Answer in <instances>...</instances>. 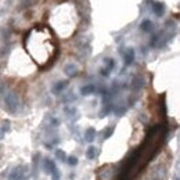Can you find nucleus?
<instances>
[{
	"label": "nucleus",
	"instance_id": "1",
	"mask_svg": "<svg viewBox=\"0 0 180 180\" xmlns=\"http://www.w3.org/2000/svg\"><path fill=\"white\" fill-rule=\"evenodd\" d=\"M45 168H46L47 172L51 175V179L53 180H60V172H58V169H57V166H55L54 162L50 161V159H46Z\"/></svg>",
	"mask_w": 180,
	"mask_h": 180
},
{
	"label": "nucleus",
	"instance_id": "2",
	"mask_svg": "<svg viewBox=\"0 0 180 180\" xmlns=\"http://www.w3.org/2000/svg\"><path fill=\"white\" fill-rule=\"evenodd\" d=\"M165 175H166V170H165V168L162 166H157L152 169V175L151 178L154 180H164L165 179Z\"/></svg>",
	"mask_w": 180,
	"mask_h": 180
},
{
	"label": "nucleus",
	"instance_id": "3",
	"mask_svg": "<svg viewBox=\"0 0 180 180\" xmlns=\"http://www.w3.org/2000/svg\"><path fill=\"white\" fill-rule=\"evenodd\" d=\"M24 178H25V170H24V168H17L10 175V180H22Z\"/></svg>",
	"mask_w": 180,
	"mask_h": 180
},
{
	"label": "nucleus",
	"instance_id": "4",
	"mask_svg": "<svg viewBox=\"0 0 180 180\" xmlns=\"http://www.w3.org/2000/svg\"><path fill=\"white\" fill-rule=\"evenodd\" d=\"M6 104H7L11 110H14V108L18 105V100H17L15 94H8V96L6 97Z\"/></svg>",
	"mask_w": 180,
	"mask_h": 180
},
{
	"label": "nucleus",
	"instance_id": "5",
	"mask_svg": "<svg viewBox=\"0 0 180 180\" xmlns=\"http://www.w3.org/2000/svg\"><path fill=\"white\" fill-rule=\"evenodd\" d=\"M151 7H152V11H154V13L157 14L158 17H161V15H162V13H164V4H162V3L152 2Z\"/></svg>",
	"mask_w": 180,
	"mask_h": 180
},
{
	"label": "nucleus",
	"instance_id": "6",
	"mask_svg": "<svg viewBox=\"0 0 180 180\" xmlns=\"http://www.w3.org/2000/svg\"><path fill=\"white\" fill-rule=\"evenodd\" d=\"M94 137H96V130H94L93 128L87 129L86 133H85V138H86V141H93Z\"/></svg>",
	"mask_w": 180,
	"mask_h": 180
},
{
	"label": "nucleus",
	"instance_id": "7",
	"mask_svg": "<svg viewBox=\"0 0 180 180\" xmlns=\"http://www.w3.org/2000/svg\"><path fill=\"white\" fill-rule=\"evenodd\" d=\"M152 22L150 21V20H146V21L141 22V29H143L144 32H151L152 31Z\"/></svg>",
	"mask_w": 180,
	"mask_h": 180
},
{
	"label": "nucleus",
	"instance_id": "8",
	"mask_svg": "<svg viewBox=\"0 0 180 180\" xmlns=\"http://www.w3.org/2000/svg\"><path fill=\"white\" fill-rule=\"evenodd\" d=\"M96 155H97V148H96V147H89L87 151H86V157L89 159H94V158H96Z\"/></svg>",
	"mask_w": 180,
	"mask_h": 180
},
{
	"label": "nucleus",
	"instance_id": "9",
	"mask_svg": "<svg viewBox=\"0 0 180 180\" xmlns=\"http://www.w3.org/2000/svg\"><path fill=\"white\" fill-rule=\"evenodd\" d=\"M65 73L68 76H73L76 75V67L73 65V64H69V65L65 67Z\"/></svg>",
	"mask_w": 180,
	"mask_h": 180
},
{
	"label": "nucleus",
	"instance_id": "10",
	"mask_svg": "<svg viewBox=\"0 0 180 180\" xmlns=\"http://www.w3.org/2000/svg\"><path fill=\"white\" fill-rule=\"evenodd\" d=\"M133 58H134V51L132 49H129L128 53H126V55H125L126 64H132V63H133Z\"/></svg>",
	"mask_w": 180,
	"mask_h": 180
},
{
	"label": "nucleus",
	"instance_id": "11",
	"mask_svg": "<svg viewBox=\"0 0 180 180\" xmlns=\"http://www.w3.org/2000/svg\"><path fill=\"white\" fill-rule=\"evenodd\" d=\"M94 90H96V89H94V86H93V85H89V86H85L83 89H82V94H85V96H87V94L93 93Z\"/></svg>",
	"mask_w": 180,
	"mask_h": 180
},
{
	"label": "nucleus",
	"instance_id": "12",
	"mask_svg": "<svg viewBox=\"0 0 180 180\" xmlns=\"http://www.w3.org/2000/svg\"><path fill=\"white\" fill-rule=\"evenodd\" d=\"M55 157L60 159V161H67V155L63 150H57V151H55Z\"/></svg>",
	"mask_w": 180,
	"mask_h": 180
},
{
	"label": "nucleus",
	"instance_id": "13",
	"mask_svg": "<svg viewBox=\"0 0 180 180\" xmlns=\"http://www.w3.org/2000/svg\"><path fill=\"white\" fill-rule=\"evenodd\" d=\"M67 161H68V165H71V166H75L78 164V158L76 157H68Z\"/></svg>",
	"mask_w": 180,
	"mask_h": 180
},
{
	"label": "nucleus",
	"instance_id": "14",
	"mask_svg": "<svg viewBox=\"0 0 180 180\" xmlns=\"http://www.w3.org/2000/svg\"><path fill=\"white\" fill-rule=\"evenodd\" d=\"M65 87H67V82H60V83L55 86V91H60V90L65 89Z\"/></svg>",
	"mask_w": 180,
	"mask_h": 180
},
{
	"label": "nucleus",
	"instance_id": "15",
	"mask_svg": "<svg viewBox=\"0 0 180 180\" xmlns=\"http://www.w3.org/2000/svg\"><path fill=\"white\" fill-rule=\"evenodd\" d=\"M175 180H179V178H178V176H175Z\"/></svg>",
	"mask_w": 180,
	"mask_h": 180
}]
</instances>
